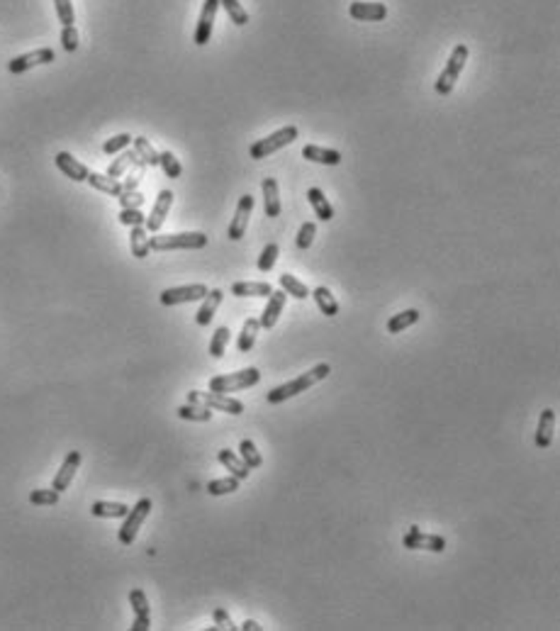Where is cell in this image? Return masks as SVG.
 I'll list each match as a JSON object with an SVG mask.
<instances>
[{"instance_id": "41", "label": "cell", "mask_w": 560, "mask_h": 631, "mask_svg": "<svg viewBox=\"0 0 560 631\" xmlns=\"http://www.w3.org/2000/svg\"><path fill=\"white\" fill-rule=\"evenodd\" d=\"M278 254H280V246L278 244H268L264 251H261V259H259V271H261V273H268V271L273 269L275 261H278Z\"/></svg>"}, {"instance_id": "9", "label": "cell", "mask_w": 560, "mask_h": 631, "mask_svg": "<svg viewBox=\"0 0 560 631\" xmlns=\"http://www.w3.org/2000/svg\"><path fill=\"white\" fill-rule=\"evenodd\" d=\"M54 59H56L54 49L42 47V49L29 51V54H20V56H15V59L8 64V71H10V74H13V76H18V74H25V71L34 69V66L51 64V61H54Z\"/></svg>"}, {"instance_id": "23", "label": "cell", "mask_w": 560, "mask_h": 631, "mask_svg": "<svg viewBox=\"0 0 560 631\" xmlns=\"http://www.w3.org/2000/svg\"><path fill=\"white\" fill-rule=\"evenodd\" d=\"M302 156L310 158V161H315V163H325V166H339V163H341V154H339L336 149H325L317 144H310L302 149Z\"/></svg>"}, {"instance_id": "46", "label": "cell", "mask_w": 560, "mask_h": 631, "mask_svg": "<svg viewBox=\"0 0 560 631\" xmlns=\"http://www.w3.org/2000/svg\"><path fill=\"white\" fill-rule=\"evenodd\" d=\"M130 144H132L130 135H117V137H112V140H107L105 144H102V151L105 154H120V151H125Z\"/></svg>"}, {"instance_id": "42", "label": "cell", "mask_w": 560, "mask_h": 631, "mask_svg": "<svg viewBox=\"0 0 560 631\" xmlns=\"http://www.w3.org/2000/svg\"><path fill=\"white\" fill-rule=\"evenodd\" d=\"M130 604H132V609H135V617H149V599H146V595H144V590H139V588L132 590Z\"/></svg>"}, {"instance_id": "35", "label": "cell", "mask_w": 560, "mask_h": 631, "mask_svg": "<svg viewBox=\"0 0 560 631\" xmlns=\"http://www.w3.org/2000/svg\"><path fill=\"white\" fill-rule=\"evenodd\" d=\"M239 456L249 468H261L264 466V456L259 454V449H256V444L251 439H244L239 444Z\"/></svg>"}, {"instance_id": "48", "label": "cell", "mask_w": 560, "mask_h": 631, "mask_svg": "<svg viewBox=\"0 0 560 631\" xmlns=\"http://www.w3.org/2000/svg\"><path fill=\"white\" fill-rule=\"evenodd\" d=\"M120 222L125 224V227H137V224L146 222V217H144L142 210H122V212H120Z\"/></svg>"}, {"instance_id": "37", "label": "cell", "mask_w": 560, "mask_h": 631, "mask_svg": "<svg viewBox=\"0 0 560 631\" xmlns=\"http://www.w3.org/2000/svg\"><path fill=\"white\" fill-rule=\"evenodd\" d=\"M229 327H217V332L212 334V341H210V356L212 358H222L224 351H227V344H229Z\"/></svg>"}, {"instance_id": "15", "label": "cell", "mask_w": 560, "mask_h": 631, "mask_svg": "<svg viewBox=\"0 0 560 631\" xmlns=\"http://www.w3.org/2000/svg\"><path fill=\"white\" fill-rule=\"evenodd\" d=\"M348 15L358 22H378V20L388 18V8L385 3H363V0H353L348 5Z\"/></svg>"}, {"instance_id": "11", "label": "cell", "mask_w": 560, "mask_h": 631, "mask_svg": "<svg viewBox=\"0 0 560 631\" xmlns=\"http://www.w3.org/2000/svg\"><path fill=\"white\" fill-rule=\"evenodd\" d=\"M217 10H219L217 0H205L203 3L198 27H195V37H193V42L198 44V47H205V44L212 39V27H214V18H217Z\"/></svg>"}, {"instance_id": "49", "label": "cell", "mask_w": 560, "mask_h": 631, "mask_svg": "<svg viewBox=\"0 0 560 631\" xmlns=\"http://www.w3.org/2000/svg\"><path fill=\"white\" fill-rule=\"evenodd\" d=\"M212 619H214V629H227V631H234L236 627H234V622H232V617H229L227 614V609L224 607H217L212 612Z\"/></svg>"}, {"instance_id": "36", "label": "cell", "mask_w": 560, "mask_h": 631, "mask_svg": "<svg viewBox=\"0 0 560 631\" xmlns=\"http://www.w3.org/2000/svg\"><path fill=\"white\" fill-rule=\"evenodd\" d=\"M217 3H219V8L227 10L229 20H232L236 27H244V25L249 22V13H246L244 5H241L239 0H217Z\"/></svg>"}, {"instance_id": "17", "label": "cell", "mask_w": 560, "mask_h": 631, "mask_svg": "<svg viewBox=\"0 0 560 631\" xmlns=\"http://www.w3.org/2000/svg\"><path fill=\"white\" fill-rule=\"evenodd\" d=\"M81 461H83V456H81V451H71L69 456L64 459V463H61L59 473L54 475V483H51V487H54L56 492H64L66 487L71 485V480H74L76 470H78Z\"/></svg>"}, {"instance_id": "39", "label": "cell", "mask_w": 560, "mask_h": 631, "mask_svg": "<svg viewBox=\"0 0 560 631\" xmlns=\"http://www.w3.org/2000/svg\"><path fill=\"white\" fill-rule=\"evenodd\" d=\"M158 166L163 168V173H166L168 178H181V173H183L181 161L173 156V151H161V154H158Z\"/></svg>"}, {"instance_id": "34", "label": "cell", "mask_w": 560, "mask_h": 631, "mask_svg": "<svg viewBox=\"0 0 560 631\" xmlns=\"http://www.w3.org/2000/svg\"><path fill=\"white\" fill-rule=\"evenodd\" d=\"M280 288L287 292V295L297 297V300H305V297H310V290H307V285L302 283V280H297L292 273H282L278 278Z\"/></svg>"}, {"instance_id": "38", "label": "cell", "mask_w": 560, "mask_h": 631, "mask_svg": "<svg viewBox=\"0 0 560 631\" xmlns=\"http://www.w3.org/2000/svg\"><path fill=\"white\" fill-rule=\"evenodd\" d=\"M239 490V478H234V475H227V478H217V480H210L207 483V492L212 497H219V495H229V492Z\"/></svg>"}, {"instance_id": "51", "label": "cell", "mask_w": 560, "mask_h": 631, "mask_svg": "<svg viewBox=\"0 0 560 631\" xmlns=\"http://www.w3.org/2000/svg\"><path fill=\"white\" fill-rule=\"evenodd\" d=\"M241 629H244V631H259L261 624L259 622H251V619H246V622L241 624Z\"/></svg>"}, {"instance_id": "12", "label": "cell", "mask_w": 560, "mask_h": 631, "mask_svg": "<svg viewBox=\"0 0 560 631\" xmlns=\"http://www.w3.org/2000/svg\"><path fill=\"white\" fill-rule=\"evenodd\" d=\"M251 210H254V198H251L249 193L241 195L239 205H236V210H234V219H232V224H229V232H227V237L232 239V242H239V239L246 234V224H249Z\"/></svg>"}, {"instance_id": "44", "label": "cell", "mask_w": 560, "mask_h": 631, "mask_svg": "<svg viewBox=\"0 0 560 631\" xmlns=\"http://www.w3.org/2000/svg\"><path fill=\"white\" fill-rule=\"evenodd\" d=\"M56 5V15H59V22L64 25H74L76 22V15H74V5H71V0H54Z\"/></svg>"}, {"instance_id": "18", "label": "cell", "mask_w": 560, "mask_h": 631, "mask_svg": "<svg viewBox=\"0 0 560 631\" xmlns=\"http://www.w3.org/2000/svg\"><path fill=\"white\" fill-rule=\"evenodd\" d=\"M203 307H200L198 310V315H195V322H198L200 327H207L210 322L214 320V312H217V307L222 305V300H224V292L219 290V288H214V290H207V295L203 297Z\"/></svg>"}, {"instance_id": "28", "label": "cell", "mask_w": 560, "mask_h": 631, "mask_svg": "<svg viewBox=\"0 0 560 631\" xmlns=\"http://www.w3.org/2000/svg\"><path fill=\"white\" fill-rule=\"evenodd\" d=\"M86 181L90 183V186L95 188V191L100 193H107V195H120L122 193V183L117 181V178H110L107 173H88V178Z\"/></svg>"}, {"instance_id": "26", "label": "cell", "mask_w": 560, "mask_h": 631, "mask_svg": "<svg viewBox=\"0 0 560 631\" xmlns=\"http://www.w3.org/2000/svg\"><path fill=\"white\" fill-rule=\"evenodd\" d=\"M421 320V312L419 310H404V312H399V315H392L388 320V332L390 334H399V332H404L407 330V327H412V325H417V322Z\"/></svg>"}, {"instance_id": "50", "label": "cell", "mask_w": 560, "mask_h": 631, "mask_svg": "<svg viewBox=\"0 0 560 631\" xmlns=\"http://www.w3.org/2000/svg\"><path fill=\"white\" fill-rule=\"evenodd\" d=\"M149 627H151V619H149V617H135L132 631H146Z\"/></svg>"}, {"instance_id": "20", "label": "cell", "mask_w": 560, "mask_h": 631, "mask_svg": "<svg viewBox=\"0 0 560 631\" xmlns=\"http://www.w3.org/2000/svg\"><path fill=\"white\" fill-rule=\"evenodd\" d=\"M553 432H556V409H543L541 419H538V432H536V446L538 449H548L553 444Z\"/></svg>"}, {"instance_id": "30", "label": "cell", "mask_w": 560, "mask_h": 631, "mask_svg": "<svg viewBox=\"0 0 560 631\" xmlns=\"http://www.w3.org/2000/svg\"><path fill=\"white\" fill-rule=\"evenodd\" d=\"M178 417L188 419V422H210V419H212V409L205 407V405H198V402H188V405H181V407H178Z\"/></svg>"}, {"instance_id": "47", "label": "cell", "mask_w": 560, "mask_h": 631, "mask_svg": "<svg viewBox=\"0 0 560 631\" xmlns=\"http://www.w3.org/2000/svg\"><path fill=\"white\" fill-rule=\"evenodd\" d=\"M117 198H120L122 210H142V205H144V195H142L139 191L120 193V195H117Z\"/></svg>"}, {"instance_id": "19", "label": "cell", "mask_w": 560, "mask_h": 631, "mask_svg": "<svg viewBox=\"0 0 560 631\" xmlns=\"http://www.w3.org/2000/svg\"><path fill=\"white\" fill-rule=\"evenodd\" d=\"M261 191H264V210L266 217H278L280 215V188L275 178H264L261 181Z\"/></svg>"}, {"instance_id": "5", "label": "cell", "mask_w": 560, "mask_h": 631, "mask_svg": "<svg viewBox=\"0 0 560 631\" xmlns=\"http://www.w3.org/2000/svg\"><path fill=\"white\" fill-rule=\"evenodd\" d=\"M297 135H300V130H297L295 125L282 127V130L273 132V135H268L266 140H259L256 144H251V149H249L251 158H256V161H259V158H268L271 154H275L278 149L292 144V142L297 140Z\"/></svg>"}, {"instance_id": "29", "label": "cell", "mask_w": 560, "mask_h": 631, "mask_svg": "<svg viewBox=\"0 0 560 631\" xmlns=\"http://www.w3.org/2000/svg\"><path fill=\"white\" fill-rule=\"evenodd\" d=\"M137 158H139V156H137L135 149H130V151H127V149H125V151H120V156H117L115 161L107 166V176H110V178H122L127 171H130L132 163H135Z\"/></svg>"}, {"instance_id": "27", "label": "cell", "mask_w": 560, "mask_h": 631, "mask_svg": "<svg viewBox=\"0 0 560 631\" xmlns=\"http://www.w3.org/2000/svg\"><path fill=\"white\" fill-rule=\"evenodd\" d=\"M307 200H310V205L315 208L317 217L322 219V222H329V219H334V208L332 203L325 198V193L320 191V188H310L307 191Z\"/></svg>"}, {"instance_id": "33", "label": "cell", "mask_w": 560, "mask_h": 631, "mask_svg": "<svg viewBox=\"0 0 560 631\" xmlns=\"http://www.w3.org/2000/svg\"><path fill=\"white\" fill-rule=\"evenodd\" d=\"M132 144H135L137 156H139L146 166H158V151L151 147V142H149L146 137H132Z\"/></svg>"}, {"instance_id": "1", "label": "cell", "mask_w": 560, "mask_h": 631, "mask_svg": "<svg viewBox=\"0 0 560 631\" xmlns=\"http://www.w3.org/2000/svg\"><path fill=\"white\" fill-rule=\"evenodd\" d=\"M329 373H332L329 363H320V366H315V368H312V371H307V373H302V376H297L295 381L282 383V386L273 388V390H271V393H266V402H271V405H280V402H285V400L295 398V395L305 393L307 388H312V386H317V383H320V381H325Z\"/></svg>"}, {"instance_id": "4", "label": "cell", "mask_w": 560, "mask_h": 631, "mask_svg": "<svg viewBox=\"0 0 560 631\" xmlns=\"http://www.w3.org/2000/svg\"><path fill=\"white\" fill-rule=\"evenodd\" d=\"M467 54H470V51H467L465 44H456L449 56V64H446V69L441 71L439 81H436V93L449 95L451 90L456 88V81L460 79V71H463V66L467 61Z\"/></svg>"}, {"instance_id": "3", "label": "cell", "mask_w": 560, "mask_h": 631, "mask_svg": "<svg viewBox=\"0 0 560 631\" xmlns=\"http://www.w3.org/2000/svg\"><path fill=\"white\" fill-rule=\"evenodd\" d=\"M261 381V373L259 368H244V371H236V373H224V376H214L210 378V390L212 393H236V390H244V388H254L256 383Z\"/></svg>"}, {"instance_id": "6", "label": "cell", "mask_w": 560, "mask_h": 631, "mask_svg": "<svg viewBox=\"0 0 560 631\" xmlns=\"http://www.w3.org/2000/svg\"><path fill=\"white\" fill-rule=\"evenodd\" d=\"M151 507H153L151 500H149V497H142V500L137 502V505L132 507L130 512H127V515H125V524H122L120 531H117V538H120L122 546H132V543H135V538H137V534H139L142 524L146 522V517H149V512H151Z\"/></svg>"}, {"instance_id": "2", "label": "cell", "mask_w": 560, "mask_h": 631, "mask_svg": "<svg viewBox=\"0 0 560 631\" xmlns=\"http://www.w3.org/2000/svg\"><path fill=\"white\" fill-rule=\"evenodd\" d=\"M207 234L203 232H178V234H153L149 237L151 251H176V249H205Z\"/></svg>"}, {"instance_id": "14", "label": "cell", "mask_w": 560, "mask_h": 631, "mask_svg": "<svg viewBox=\"0 0 560 631\" xmlns=\"http://www.w3.org/2000/svg\"><path fill=\"white\" fill-rule=\"evenodd\" d=\"M54 163H56V168H59L61 173H64L66 178H71V181H76V183H83L86 178H88V166H86V163H81L78 158L76 156H71L69 151H59L54 156Z\"/></svg>"}, {"instance_id": "43", "label": "cell", "mask_w": 560, "mask_h": 631, "mask_svg": "<svg viewBox=\"0 0 560 631\" xmlns=\"http://www.w3.org/2000/svg\"><path fill=\"white\" fill-rule=\"evenodd\" d=\"M317 234V224L315 222H305L297 232V249H310L312 242H315Z\"/></svg>"}, {"instance_id": "32", "label": "cell", "mask_w": 560, "mask_h": 631, "mask_svg": "<svg viewBox=\"0 0 560 631\" xmlns=\"http://www.w3.org/2000/svg\"><path fill=\"white\" fill-rule=\"evenodd\" d=\"M259 330H261L259 320H246L244 322V327H241V334H239V341H236V348H239L241 353H249L251 348H254Z\"/></svg>"}, {"instance_id": "10", "label": "cell", "mask_w": 560, "mask_h": 631, "mask_svg": "<svg viewBox=\"0 0 560 631\" xmlns=\"http://www.w3.org/2000/svg\"><path fill=\"white\" fill-rule=\"evenodd\" d=\"M207 295V285L203 283H193V285H183V288H168L158 295L161 305L173 307V305H183V302H195V300H203Z\"/></svg>"}, {"instance_id": "13", "label": "cell", "mask_w": 560, "mask_h": 631, "mask_svg": "<svg viewBox=\"0 0 560 631\" xmlns=\"http://www.w3.org/2000/svg\"><path fill=\"white\" fill-rule=\"evenodd\" d=\"M173 205V193L171 191H161L156 198V203H153V210L151 215L146 217V222H144V227H146V232H153L156 234L158 229L163 227V222H166L168 217V210H171Z\"/></svg>"}, {"instance_id": "40", "label": "cell", "mask_w": 560, "mask_h": 631, "mask_svg": "<svg viewBox=\"0 0 560 631\" xmlns=\"http://www.w3.org/2000/svg\"><path fill=\"white\" fill-rule=\"evenodd\" d=\"M61 497V492H56L54 487H49V490H32L29 492V502L37 507H51L56 505Z\"/></svg>"}, {"instance_id": "31", "label": "cell", "mask_w": 560, "mask_h": 631, "mask_svg": "<svg viewBox=\"0 0 560 631\" xmlns=\"http://www.w3.org/2000/svg\"><path fill=\"white\" fill-rule=\"evenodd\" d=\"M312 297H315L317 307H320V310L325 312L327 317H336V315H339V302H336V297H334V295H332V290L325 288V285L315 288V292H312Z\"/></svg>"}, {"instance_id": "25", "label": "cell", "mask_w": 560, "mask_h": 631, "mask_svg": "<svg viewBox=\"0 0 560 631\" xmlns=\"http://www.w3.org/2000/svg\"><path fill=\"white\" fill-rule=\"evenodd\" d=\"M130 249H132V256L135 259H146L149 256V232L144 224H137V227H132L130 232Z\"/></svg>"}, {"instance_id": "7", "label": "cell", "mask_w": 560, "mask_h": 631, "mask_svg": "<svg viewBox=\"0 0 560 631\" xmlns=\"http://www.w3.org/2000/svg\"><path fill=\"white\" fill-rule=\"evenodd\" d=\"M188 402H198L205 405L210 409H219V412H227V414H241L244 412V402L241 400H234L224 393H200V390H190L188 393Z\"/></svg>"}, {"instance_id": "24", "label": "cell", "mask_w": 560, "mask_h": 631, "mask_svg": "<svg viewBox=\"0 0 560 631\" xmlns=\"http://www.w3.org/2000/svg\"><path fill=\"white\" fill-rule=\"evenodd\" d=\"M273 292L271 283H254V280H239L232 285V295L236 297H268Z\"/></svg>"}, {"instance_id": "8", "label": "cell", "mask_w": 560, "mask_h": 631, "mask_svg": "<svg viewBox=\"0 0 560 631\" xmlns=\"http://www.w3.org/2000/svg\"><path fill=\"white\" fill-rule=\"evenodd\" d=\"M404 548H412V551H431V553H444L446 551V538L439 534H424L419 527H409V531L402 538Z\"/></svg>"}, {"instance_id": "21", "label": "cell", "mask_w": 560, "mask_h": 631, "mask_svg": "<svg viewBox=\"0 0 560 631\" xmlns=\"http://www.w3.org/2000/svg\"><path fill=\"white\" fill-rule=\"evenodd\" d=\"M130 512V507L125 502H105V500H97L90 507V515L100 517V520H125V515Z\"/></svg>"}, {"instance_id": "22", "label": "cell", "mask_w": 560, "mask_h": 631, "mask_svg": "<svg viewBox=\"0 0 560 631\" xmlns=\"http://www.w3.org/2000/svg\"><path fill=\"white\" fill-rule=\"evenodd\" d=\"M217 461H219V463H222V466H227V470L234 475V478H239V480H246V478H249L251 468L244 463V461H241V456H236V454H234V451H229V449L217 451Z\"/></svg>"}, {"instance_id": "45", "label": "cell", "mask_w": 560, "mask_h": 631, "mask_svg": "<svg viewBox=\"0 0 560 631\" xmlns=\"http://www.w3.org/2000/svg\"><path fill=\"white\" fill-rule=\"evenodd\" d=\"M61 47H64V51H69V54L78 49V29L74 25H66L61 29Z\"/></svg>"}, {"instance_id": "16", "label": "cell", "mask_w": 560, "mask_h": 631, "mask_svg": "<svg viewBox=\"0 0 560 631\" xmlns=\"http://www.w3.org/2000/svg\"><path fill=\"white\" fill-rule=\"evenodd\" d=\"M285 297L287 292L285 290H273L268 295V302H266V310L261 312V320L259 325L264 327V330H273L275 325H278L282 310H285Z\"/></svg>"}]
</instances>
